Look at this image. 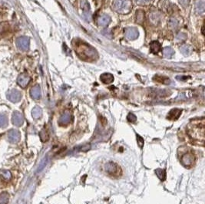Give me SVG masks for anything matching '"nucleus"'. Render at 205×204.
Masks as SVG:
<instances>
[{
	"mask_svg": "<svg viewBox=\"0 0 205 204\" xmlns=\"http://www.w3.org/2000/svg\"><path fill=\"white\" fill-rule=\"evenodd\" d=\"M101 81L104 84H111L114 81V76L110 73H104L100 76Z\"/></svg>",
	"mask_w": 205,
	"mask_h": 204,
	"instance_id": "9",
	"label": "nucleus"
},
{
	"mask_svg": "<svg viewBox=\"0 0 205 204\" xmlns=\"http://www.w3.org/2000/svg\"><path fill=\"white\" fill-rule=\"evenodd\" d=\"M188 135L194 141L201 142L203 144L204 141V124L202 123L191 124L188 127Z\"/></svg>",
	"mask_w": 205,
	"mask_h": 204,
	"instance_id": "1",
	"label": "nucleus"
},
{
	"mask_svg": "<svg viewBox=\"0 0 205 204\" xmlns=\"http://www.w3.org/2000/svg\"><path fill=\"white\" fill-rule=\"evenodd\" d=\"M205 3L204 0H197L195 2V12L197 15H202L204 13Z\"/></svg>",
	"mask_w": 205,
	"mask_h": 204,
	"instance_id": "7",
	"label": "nucleus"
},
{
	"mask_svg": "<svg viewBox=\"0 0 205 204\" xmlns=\"http://www.w3.org/2000/svg\"><path fill=\"white\" fill-rule=\"evenodd\" d=\"M32 96L35 98H39L40 97V89L39 87H35V88L32 89Z\"/></svg>",
	"mask_w": 205,
	"mask_h": 204,
	"instance_id": "16",
	"label": "nucleus"
},
{
	"mask_svg": "<svg viewBox=\"0 0 205 204\" xmlns=\"http://www.w3.org/2000/svg\"><path fill=\"white\" fill-rule=\"evenodd\" d=\"M181 52L184 55H190L192 52V47L189 45H183L180 47Z\"/></svg>",
	"mask_w": 205,
	"mask_h": 204,
	"instance_id": "12",
	"label": "nucleus"
},
{
	"mask_svg": "<svg viewBox=\"0 0 205 204\" xmlns=\"http://www.w3.org/2000/svg\"><path fill=\"white\" fill-rule=\"evenodd\" d=\"M112 8L118 13H129L132 9V2L131 0H114Z\"/></svg>",
	"mask_w": 205,
	"mask_h": 204,
	"instance_id": "2",
	"label": "nucleus"
},
{
	"mask_svg": "<svg viewBox=\"0 0 205 204\" xmlns=\"http://www.w3.org/2000/svg\"><path fill=\"white\" fill-rule=\"evenodd\" d=\"M168 24L169 28L172 29H176V28L178 26V22H177V20L175 19H170L168 21Z\"/></svg>",
	"mask_w": 205,
	"mask_h": 204,
	"instance_id": "15",
	"label": "nucleus"
},
{
	"mask_svg": "<svg viewBox=\"0 0 205 204\" xmlns=\"http://www.w3.org/2000/svg\"><path fill=\"white\" fill-rule=\"evenodd\" d=\"M127 118H128V121L129 122H131V123H135V122H136V121H137V117H136L135 115L132 114V113H130V114L128 115V117H127Z\"/></svg>",
	"mask_w": 205,
	"mask_h": 204,
	"instance_id": "18",
	"label": "nucleus"
},
{
	"mask_svg": "<svg viewBox=\"0 0 205 204\" xmlns=\"http://www.w3.org/2000/svg\"><path fill=\"white\" fill-rule=\"evenodd\" d=\"M111 21V17L106 14H102L98 18V24L102 27L108 26L110 24Z\"/></svg>",
	"mask_w": 205,
	"mask_h": 204,
	"instance_id": "6",
	"label": "nucleus"
},
{
	"mask_svg": "<svg viewBox=\"0 0 205 204\" xmlns=\"http://www.w3.org/2000/svg\"><path fill=\"white\" fill-rule=\"evenodd\" d=\"M180 160L182 164L185 167H191L194 162V154L192 153L191 150H187L181 153L180 155Z\"/></svg>",
	"mask_w": 205,
	"mask_h": 204,
	"instance_id": "3",
	"label": "nucleus"
},
{
	"mask_svg": "<svg viewBox=\"0 0 205 204\" xmlns=\"http://www.w3.org/2000/svg\"><path fill=\"white\" fill-rule=\"evenodd\" d=\"M41 109L39 108H35V110H34V112H33V115H34L35 117H40L41 116Z\"/></svg>",
	"mask_w": 205,
	"mask_h": 204,
	"instance_id": "20",
	"label": "nucleus"
},
{
	"mask_svg": "<svg viewBox=\"0 0 205 204\" xmlns=\"http://www.w3.org/2000/svg\"><path fill=\"white\" fill-rule=\"evenodd\" d=\"M124 35H125L127 39L135 40L137 38L138 35H139V32L136 28L128 27V28H126L124 29Z\"/></svg>",
	"mask_w": 205,
	"mask_h": 204,
	"instance_id": "4",
	"label": "nucleus"
},
{
	"mask_svg": "<svg viewBox=\"0 0 205 204\" xmlns=\"http://www.w3.org/2000/svg\"><path fill=\"white\" fill-rule=\"evenodd\" d=\"M72 121V114L69 112H66L64 113L59 120V124L61 125H66L68 124Z\"/></svg>",
	"mask_w": 205,
	"mask_h": 204,
	"instance_id": "8",
	"label": "nucleus"
},
{
	"mask_svg": "<svg viewBox=\"0 0 205 204\" xmlns=\"http://www.w3.org/2000/svg\"><path fill=\"white\" fill-rule=\"evenodd\" d=\"M179 2L182 6L187 7L190 3V0H179Z\"/></svg>",
	"mask_w": 205,
	"mask_h": 204,
	"instance_id": "21",
	"label": "nucleus"
},
{
	"mask_svg": "<svg viewBox=\"0 0 205 204\" xmlns=\"http://www.w3.org/2000/svg\"><path fill=\"white\" fill-rule=\"evenodd\" d=\"M163 54H164V56L165 58H170L175 55V51H174V49L171 47H166L163 50Z\"/></svg>",
	"mask_w": 205,
	"mask_h": 204,
	"instance_id": "13",
	"label": "nucleus"
},
{
	"mask_svg": "<svg viewBox=\"0 0 205 204\" xmlns=\"http://www.w3.org/2000/svg\"><path fill=\"white\" fill-rule=\"evenodd\" d=\"M150 0H135L136 3H137V4H140V5L145 4V3L150 2Z\"/></svg>",
	"mask_w": 205,
	"mask_h": 204,
	"instance_id": "22",
	"label": "nucleus"
},
{
	"mask_svg": "<svg viewBox=\"0 0 205 204\" xmlns=\"http://www.w3.org/2000/svg\"><path fill=\"white\" fill-rule=\"evenodd\" d=\"M181 111H182L181 109H177V108L172 109L169 112V114L168 115V118L170 119V120H176V119H177L180 117Z\"/></svg>",
	"mask_w": 205,
	"mask_h": 204,
	"instance_id": "10",
	"label": "nucleus"
},
{
	"mask_svg": "<svg viewBox=\"0 0 205 204\" xmlns=\"http://www.w3.org/2000/svg\"><path fill=\"white\" fill-rule=\"evenodd\" d=\"M106 170H107L110 174L112 175H118L120 174V168L118 165L115 163L109 162L106 166Z\"/></svg>",
	"mask_w": 205,
	"mask_h": 204,
	"instance_id": "5",
	"label": "nucleus"
},
{
	"mask_svg": "<svg viewBox=\"0 0 205 204\" xmlns=\"http://www.w3.org/2000/svg\"><path fill=\"white\" fill-rule=\"evenodd\" d=\"M186 38H187V35H186L185 33L183 32L178 33L177 35V37H176V39L179 41V42H183Z\"/></svg>",
	"mask_w": 205,
	"mask_h": 204,
	"instance_id": "17",
	"label": "nucleus"
},
{
	"mask_svg": "<svg viewBox=\"0 0 205 204\" xmlns=\"http://www.w3.org/2000/svg\"><path fill=\"white\" fill-rule=\"evenodd\" d=\"M155 173L157 176V177L159 178L161 180H162V181H164L166 179V172L164 170L157 169L155 170Z\"/></svg>",
	"mask_w": 205,
	"mask_h": 204,
	"instance_id": "14",
	"label": "nucleus"
},
{
	"mask_svg": "<svg viewBox=\"0 0 205 204\" xmlns=\"http://www.w3.org/2000/svg\"><path fill=\"white\" fill-rule=\"evenodd\" d=\"M161 48H162V45L157 41H154V42H150V49L152 53L157 54L161 51Z\"/></svg>",
	"mask_w": 205,
	"mask_h": 204,
	"instance_id": "11",
	"label": "nucleus"
},
{
	"mask_svg": "<svg viewBox=\"0 0 205 204\" xmlns=\"http://www.w3.org/2000/svg\"><path fill=\"white\" fill-rule=\"evenodd\" d=\"M137 144L141 148H142V147L144 146V139L142 138L141 137L139 136V135H137Z\"/></svg>",
	"mask_w": 205,
	"mask_h": 204,
	"instance_id": "19",
	"label": "nucleus"
}]
</instances>
